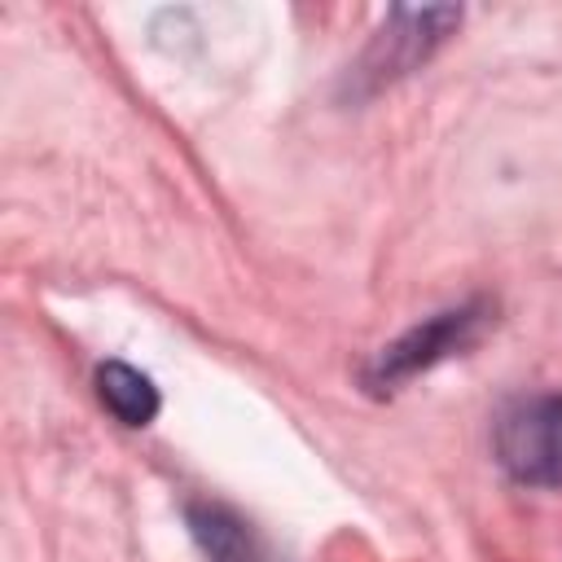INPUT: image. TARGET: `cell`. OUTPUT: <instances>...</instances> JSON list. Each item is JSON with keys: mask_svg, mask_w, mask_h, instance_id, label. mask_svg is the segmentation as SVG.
<instances>
[{"mask_svg": "<svg viewBox=\"0 0 562 562\" xmlns=\"http://www.w3.org/2000/svg\"><path fill=\"white\" fill-rule=\"evenodd\" d=\"M496 461L514 483L562 487V395L514 400L496 422Z\"/></svg>", "mask_w": 562, "mask_h": 562, "instance_id": "cell-1", "label": "cell"}, {"mask_svg": "<svg viewBox=\"0 0 562 562\" xmlns=\"http://www.w3.org/2000/svg\"><path fill=\"white\" fill-rule=\"evenodd\" d=\"M184 518H189V531L206 562H277L272 549L263 544V536L228 505L193 501L184 509Z\"/></svg>", "mask_w": 562, "mask_h": 562, "instance_id": "cell-4", "label": "cell"}, {"mask_svg": "<svg viewBox=\"0 0 562 562\" xmlns=\"http://www.w3.org/2000/svg\"><path fill=\"white\" fill-rule=\"evenodd\" d=\"M457 18H461L457 9H395L391 22L369 44L364 61L356 66V79H364L369 88H382V83L408 75L417 61H426L448 40Z\"/></svg>", "mask_w": 562, "mask_h": 562, "instance_id": "cell-3", "label": "cell"}, {"mask_svg": "<svg viewBox=\"0 0 562 562\" xmlns=\"http://www.w3.org/2000/svg\"><path fill=\"white\" fill-rule=\"evenodd\" d=\"M97 395L123 426H149L158 413V386L123 360H105L97 369Z\"/></svg>", "mask_w": 562, "mask_h": 562, "instance_id": "cell-5", "label": "cell"}, {"mask_svg": "<svg viewBox=\"0 0 562 562\" xmlns=\"http://www.w3.org/2000/svg\"><path fill=\"white\" fill-rule=\"evenodd\" d=\"M487 321H492V307L487 303H461V307L435 312L430 321L413 325L391 347H382V356L369 364V386L373 391H391V386H400V382L435 369L439 360L465 351L483 334Z\"/></svg>", "mask_w": 562, "mask_h": 562, "instance_id": "cell-2", "label": "cell"}]
</instances>
